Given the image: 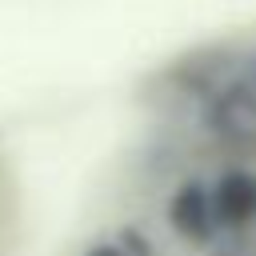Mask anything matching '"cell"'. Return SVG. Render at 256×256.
I'll list each match as a JSON object with an SVG mask.
<instances>
[{
	"label": "cell",
	"instance_id": "7a4b0ae2",
	"mask_svg": "<svg viewBox=\"0 0 256 256\" xmlns=\"http://www.w3.org/2000/svg\"><path fill=\"white\" fill-rule=\"evenodd\" d=\"M172 232L192 244V248H212L220 244V228L212 216V200H208V176H188L172 188L168 208H164Z\"/></svg>",
	"mask_w": 256,
	"mask_h": 256
},
{
	"label": "cell",
	"instance_id": "6da1fadb",
	"mask_svg": "<svg viewBox=\"0 0 256 256\" xmlns=\"http://www.w3.org/2000/svg\"><path fill=\"white\" fill-rule=\"evenodd\" d=\"M208 200L220 228V240H240L256 232V168L244 160L224 164L208 176Z\"/></svg>",
	"mask_w": 256,
	"mask_h": 256
}]
</instances>
